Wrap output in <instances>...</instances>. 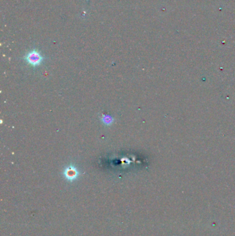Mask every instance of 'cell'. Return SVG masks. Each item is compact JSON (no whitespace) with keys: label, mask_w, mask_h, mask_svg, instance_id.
I'll use <instances>...</instances> for the list:
<instances>
[{"label":"cell","mask_w":235,"mask_h":236,"mask_svg":"<svg viewBox=\"0 0 235 236\" xmlns=\"http://www.w3.org/2000/svg\"><path fill=\"white\" fill-rule=\"evenodd\" d=\"M23 58H24L26 62L32 67H37L40 66L44 61V57L37 50H32V51L28 52Z\"/></svg>","instance_id":"cell-1"},{"label":"cell","mask_w":235,"mask_h":236,"mask_svg":"<svg viewBox=\"0 0 235 236\" xmlns=\"http://www.w3.org/2000/svg\"><path fill=\"white\" fill-rule=\"evenodd\" d=\"M63 175L68 181L73 182L78 178L79 175V171L75 165L70 164L69 166H66L64 169Z\"/></svg>","instance_id":"cell-2"},{"label":"cell","mask_w":235,"mask_h":236,"mask_svg":"<svg viewBox=\"0 0 235 236\" xmlns=\"http://www.w3.org/2000/svg\"><path fill=\"white\" fill-rule=\"evenodd\" d=\"M102 122L106 126H111L115 122V119L112 116L107 114H103L100 118Z\"/></svg>","instance_id":"cell-3"}]
</instances>
